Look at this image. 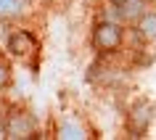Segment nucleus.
<instances>
[{
    "label": "nucleus",
    "mask_w": 156,
    "mask_h": 140,
    "mask_svg": "<svg viewBox=\"0 0 156 140\" xmlns=\"http://www.w3.org/2000/svg\"><path fill=\"white\" fill-rule=\"evenodd\" d=\"M37 48H40V42H37V37H34L29 29H13V32L8 34V40H5V50H8L13 58H19V61L32 58L34 53H37Z\"/></svg>",
    "instance_id": "obj_4"
},
{
    "label": "nucleus",
    "mask_w": 156,
    "mask_h": 140,
    "mask_svg": "<svg viewBox=\"0 0 156 140\" xmlns=\"http://www.w3.org/2000/svg\"><path fill=\"white\" fill-rule=\"evenodd\" d=\"M146 13V0H114V19L122 24H135Z\"/></svg>",
    "instance_id": "obj_5"
},
{
    "label": "nucleus",
    "mask_w": 156,
    "mask_h": 140,
    "mask_svg": "<svg viewBox=\"0 0 156 140\" xmlns=\"http://www.w3.org/2000/svg\"><path fill=\"white\" fill-rule=\"evenodd\" d=\"M58 138H85V130L72 119H64L58 124Z\"/></svg>",
    "instance_id": "obj_7"
},
{
    "label": "nucleus",
    "mask_w": 156,
    "mask_h": 140,
    "mask_svg": "<svg viewBox=\"0 0 156 140\" xmlns=\"http://www.w3.org/2000/svg\"><path fill=\"white\" fill-rule=\"evenodd\" d=\"M122 21L116 19H101L98 24L93 26V48L98 50L101 56H111L122 48L124 42V29Z\"/></svg>",
    "instance_id": "obj_1"
},
{
    "label": "nucleus",
    "mask_w": 156,
    "mask_h": 140,
    "mask_svg": "<svg viewBox=\"0 0 156 140\" xmlns=\"http://www.w3.org/2000/svg\"><path fill=\"white\" fill-rule=\"evenodd\" d=\"M3 135L11 140H32L37 138V122L32 114H27L21 108H8L3 116Z\"/></svg>",
    "instance_id": "obj_2"
},
{
    "label": "nucleus",
    "mask_w": 156,
    "mask_h": 140,
    "mask_svg": "<svg viewBox=\"0 0 156 140\" xmlns=\"http://www.w3.org/2000/svg\"><path fill=\"white\" fill-rule=\"evenodd\" d=\"M135 34L143 42H156V11H146L135 21Z\"/></svg>",
    "instance_id": "obj_6"
},
{
    "label": "nucleus",
    "mask_w": 156,
    "mask_h": 140,
    "mask_svg": "<svg viewBox=\"0 0 156 140\" xmlns=\"http://www.w3.org/2000/svg\"><path fill=\"white\" fill-rule=\"evenodd\" d=\"M154 119H156V106L154 103L151 100H135L130 106V111H127V122H124L127 135L130 138H143L151 130Z\"/></svg>",
    "instance_id": "obj_3"
},
{
    "label": "nucleus",
    "mask_w": 156,
    "mask_h": 140,
    "mask_svg": "<svg viewBox=\"0 0 156 140\" xmlns=\"http://www.w3.org/2000/svg\"><path fill=\"white\" fill-rule=\"evenodd\" d=\"M21 11V0H0V19H13Z\"/></svg>",
    "instance_id": "obj_8"
},
{
    "label": "nucleus",
    "mask_w": 156,
    "mask_h": 140,
    "mask_svg": "<svg viewBox=\"0 0 156 140\" xmlns=\"http://www.w3.org/2000/svg\"><path fill=\"white\" fill-rule=\"evenodd\" d=\"M8 85H11V66L0 58V90H5Z\"/></svg>",
    "instance_id": "obj_9"
}]
</instances>
